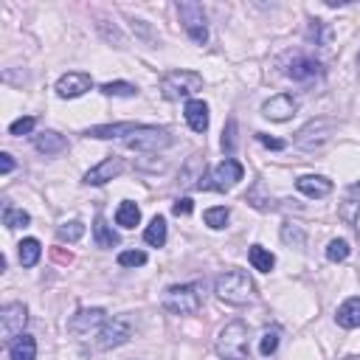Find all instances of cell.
Returning <instances> with one entry per match:
<instances>
[{
    "mask_svg": "<svg viewBox=\"0 0 360 360\" xmlns=\"http://www.w3.org/2000/svg\"><path fill=\"white\" fill-rule=\"evenodd\" d=\"M132 360H141V357H132Z\"/></svg>",
    "mask_w": 360,
    "mask_h": 360,
    "instance_id": "45",
    "label": "cell"
},
{
    "mask_svg": "<svg viewBox=\"0 0 360 360\" xmlns=\"http://www.w3.org/2000/svg\"><path fill=\"white\" fill-rule=\"evenodd\" d=\"M245 177V169H242V163L239 160H233V158H225L214 172H211V183L205 186V188H214V191H228V188H233L239 180Z\"/></svg>",
    "mask_w": 360,
    "mask_h": 360,
    "instance_id": "10",
    "label": "cell"
},
{
    "mask_svg": "<svg viewBox=\"0 0 360 360\" xmlns=\"http://www.w3.org/2000/svg\"><path fill=\"white\" fill-rule=\"evenodd\" d=\"M118 264L121 267H141V264H146V253L143 250H121Z\"/></svg>",
    "mask_w": 360,
    "mask_h": 360,
    "instance_id": "36",
    "label": "cell"
},
{
    "mask_svg": "<svg viewBox=\"0 0 360 360\" xmlns=\"http://www.w3.org/2000/svg\"><path fill=\"white\" fill-rule=\"evenodd\" d=\"M335 321H338L340 329H357V326H360V298H357V295L346 298V301L338 307Z\"/></svg>",
    "mask_w": 360,
    "mask_h": 360,
    "instance_id": "20",
    "label": "cell"
},
{
    "mask_svg": "<svg viewBox=\"0 0 360 360\" xmlns=\"http://www.w3.org/2000/svg\"><path fill=\"white\" fill-rule=\"evenodd\" d=\"M34 127H37V118H34V115H22V118L11 121V127H8V135H28Z\"/></svg>",
    "mask_w": 360,
    "mask_h": 360,
    "instance_id": "38",
    "label": "cell"
},
{
    "mask_svg": "<svg viewBox=\"0 0 360 360\" xmlns=\"http://www.w3.org/2000/svg\"><path fill=\"white\" fill-rule=\"evenodd\" d=\"M256 138H259V143H264L267 149H284V141H278V138H270V135H264V132H256Z\"/></svg>",
    "mask_w": 360,
    "mask_h": 360,
    "instance_id": "41",
    "label": "cell"
},
{
    "mask_svg": "<svg viewBox=\"0 0 360 360\" xmlns=\"http://www.w3.org/2000/svg\"><path fill=\"white\" fill-rule=\"evenodd\" d=\"M287 76L295 79V82H307V79H312V76H321V62L312 59V56L298 53V56L290 59V65H287Z\"/></svg>",
    "mask_w": 360,
    "mask_h": 360,
    "instance_id": "15",
    "label": "cell"
},
{
    "mask_svg": "<svg viewBox=\"0 0 360 360\" xmlns=\"http://www.w3.org/2000/svg\"><path fill=\"white\" fill-rule=\"evenodd\" d=\"M326 259H329V262H343V259H349V242H346V239H332V242L326 245Z\"/></svg>",
    "mask_w": 360,
    "mask_h": 360,
    "instance_id": "34",
    "label": "cell"
},
{
    "mask_svg": "<svg viewBox=\"0 0 360 360\" xmlns=\"http://www.w3.org/2000/svg\"><path fill=\"white\" fill-rule=\"evenodd\" d=\"M298 112V98L292 93H276L262 104V115L270 121H287Z\"/></svg>",
    "mask_w": 360,
    "mask_h": 360,
    "instance_id": "12",
    "label": "cell"
},
{
    "mask_svg": "<svg viewBox=\"0 0 360 360\" xmlns=\"http://www.w3.org/2000/svg\"><path fill=\"white\" fill-rule=\"evenodd\" d=\"M25 323H28V309L20 301L3 304V309H0V335H3V340L11 343L14 338H20Z\"/></svg>",
    "mask_w": 360,
    "mask_h": 360,
    "instance_id": "9",
    "label": "cell"
},
{
    "mask_svg": "<svg viewBox=\"0 0 360 360\" xmlns=\"http://www.w3.org/2000/svg\"><path fill=\"white\" fill-rule=\"evenodd\" d=\"M172 141L174 138H172V132L166 127H146V124H141L132 135L124 138V146H129L135 152H158V149L172 146Z\"/></svg>",
    "mask_w": 360,
    "mask_h": 360,
    "instance_id": "6",
    "label": "cell"
},
{
    "mask_svg": "<svg viewBox=\"0 0 360 360\" xmlns=\"http://www.w3.org/2000/svg\"><path fill=\"white\" fill-rule=\"evenodd\" d=\"M281 239H284L287 245L301 248V245H304V231H301L298 225H292V222H284V228H281Z\"/></svg>",
    "mask_w": 360,
    "mask_h": 360,
    "instance_id": "37",
    "label": "cell"
},
{
    "mask_svg": "<svg viewBox=\"0 0 360 360\" xmlns=\"http://www.w3.org/2000/svg\"><path fill=\"white\" fill-rule=\"evenodd\" d=\"M202 90V76L194 70H169L160 79V96L166 101H180V98H191L194 93Z\"/></svg>",
    "mask_w": 360,
    "mask_h": 360,
    "instance_id": "3",
    "label": "cell"
},
{
    "mask_svg": "<svg viewBox=\"0 0 360 360\" xmlns=\"http://www.w3.org/2000/svg\"><path fill=\"white\" fill-rule=\"evenodd\" d=\"M233 135H236V121L231 118V121H228V129L222 132V149H225V152H233V146H236V138H233Z\"/></svg>",
    "mask_w": 360,
    "mask_h": 360,
    "instance_id": "39",
    "label": "cell"
},
{
    "mask_svg": "<svg viewBox=\"0 0 360 360\" xmlns=\"http://www.w3.org/2000/svg\"><path fill=\"white\" fill-rule=\"evenodd\" d=\"M28 222H31L28 211L14 208V205H6V208H3V225H6V228H25Z\"/></svg>",
    "mask_w": 360,
    "mask_h": 360,
    "instance_id": "31",
    "label": "cell"
},
{
    "mask_svg": "<svg viewBox=\"0 0 360 360\" xmlns=\"http://www.w3.org/2000/svg\"><path fill=\"white\" fill-rule=\"evenodd\" d=\"M349 202H360V183H354L349 188Z\"/></svg>",
    "mask_w": 360,
    "mask_h": 360,
    "instance_id": "43",
    "label": "cell"
},
{
    "mask_svg": "<svg viewBox=\"0 0 360 360\" xmlns=\"http://www.w3.org/2000/svg\"><path fill=\"white\" fill-rule=\"evenodd\" d=\"M202 172H205V160L200 155H191L188 163L180 169V183L188 188H200L202 186Z\"/></svg>",
    "mask_w": 360,
    "mask_h": 360,
    "instance_id": "21",
    "label": "cell"
},
{
    "mask_svg": "<svg viewBox=\"0 0 360 360\" xmlns=\"http://www.w3.org/2000/svg\"><path fill=\"white\" fill-rule=\"evenodd\" d=\"M357 73H360V53H357Z\"/></svg>",
    "mask_w": 360,
    "mask_h": 360,
    "instance_id": "44",
    "label": "cell"
},
{
    "mask_svg": "<svg viewBox=\"0 0 360 360\" xmlns=\"http://www.w3.org/2000/svg\"><path fill=\"white\" fill-rule=\"evenodd\" d=\"M132 329H135L132 318H129V315H118V318L107 321V323L98 329L96 346L104 349V352H107V349H118V346H124V343L132 338Z\"/></svg>",
    "mask_w": 360,
    "mask_h": 360,
    "instance_id": "8",
    "label": "cell"
},
{
    "mask_svg": "<svg viewBox=\"0 0 360 360\" xmlns=\"http://www.w3.org/2000/svg\"><path fill=\"white\" fill-rule=\"evenodd\" d=\"M56 236H59L62 242H79V239L84 236V222H79V219L65 222V225L56 228Z\"/></svg>",
    "mask_w": 360,
    "mask_h": 360,
    "instance_id": "32",
    "label": "cell"
},
{
    "mask_svg": "<svg viewBox=\"0 0 360 360\" xmlns=\"http://www.w3.org/2000/svg\"><path fill=\"white\" fill-rule=\"evenodd\" d=\"M278 338H281V332L273 326V329H267L264 335H262V343H259V352L264 354V357H270V354H276V349H278Z\"/></svg>",
    "mask_w": 360,
    "mask_h": 360,
    "instance_id": "35",
    "label": "cell"
},
{
    "mask_svg": "<svg viewBox=\"0 0 360 360\" xmlns=\"http://www.w3.org/2000/svg\"><path fill=\"white\" fill-rule=\"evenodd\" d=\"M259 194H262V183H256V186L248 191V197H245V200H248L253 208H259V211H273V208H276V202H273L270 197H264V200H262Z\"/></svg>",
    "mask_w": 360,
    "mask_h": 360,
    "instance_id": "33",
    "label": "cell"
},
{
    "mask_svg": "<svg viewBox=\"0 0 360 360\" xmlns=\"http://www.w3.org/2000/svg\"><path fill=\"white\" fill-rule=\"evenodd\" d=\"M228 219H231V211L225 205H214V208H205L202 211V222L208 228H214V231H222L228 225Z\"/></svg>",
    "mask_w": 360,
    "mask_h": 360,
    "instance_id": "28",
    "label": "cell"
},
{
    "mask_svg": "<svg viewBox=\"0 0 360 360\" xmlns=\"http://www.w3.org/2000/svg\"><path fill=\"white\" fill-rule=\"evenodd\" d=\"M191 208H194V202H191L188 197H180V200H174V205H172V211H174L177 217H188V214H191Z\"/></svg>",
    "mask_w": 360,
    "mask_h": 360,
    "instance_id": "40",
    "label": "cell"
},
{
    "mask_svg": "<svg viewBox=\"0 0 360 360\" xmlns=\"http://www.w3.org/2000/svg\"><path fill=\"white\" fill-rule=\"evenodd\" d=\"M8 357L11 360H37V340L31 335H20L8 343Z\"/></svg>",
    "mask_w": 360,
    "mask_h": 360,
    "instance_id": "22",
    "label": "cell"
},
{
    "mask_svg": "<svg viewBox=\"0 0 360 360\" xmlns=\"http://www.w3.org/2000/svg\"><path fill=\"white\" fill-rule=\"evenodd\" d=\"M141 124H135V121H121V124H98V127H90L84 135L87 138H101V141H110V138H127V135H132L135 129H138Z\"/></svg>",
    "mask_w": 360,
    "mask_h": 360,
    "instance_id": "16",
    "label": "cell"
},
{
    "mask_svg": "<svg viewBox=\"0 0 360 360\" xmlns=\"http://www.w3.org/2000/svg\"><path fill=\"white\" fill-rule=\"evenodd\" d=\"M121 172H124V160H121L118 155H110V158H104L101 163H96L93 169H87L84 177H82V183H84V186H104V183H110L112 177H118Z\"/></svg>",
    "mask_w": 360,
    "mask_h": 360,
    "instance_id": "13",
    "label": "cell"
},
{
    "mask_svg": "<svg viewBox=\"0 0 360 360\" xmlns=\"http://www.w3.org/2000/svg\"><path fill=\"white\" fill-rule=\"evenodd\" d=\"M93 239H96V245L98 248H115L121 239H118V233L107 225V219L104 217H96V222H93Z\"/></svg>",
    "mask_w": 360,
    "mask_h": 360,
    "instance_id": "25",
    "label": "cell"
},
{
    "mask_svg": "<svg viewBox=\"0 0 360 360\" xmlns=\"http://www.w3.org/2000/svg\"><path fill=\"white\" fill-rule=\"evenodd\" d=\"M11 169H14V158H11L8 152H3V155H0V172H3V174H8Z\"/></svg>",
    "mask_w": 360,
    "mask_h": 360,
    "instance_id": "42",
    "label": "cell"
},
{
    "mask_svg": "<svg viewBox=\"0 0 360 360\" xmlns=\"http://www.w3.org/2000/svg\"><path fill=\"white\" fill-rule=\"evenodd\" d=\"M101 93L104 96H115V98H135L138 96V87L129 84V82H104L101 84Z\"/></svg>",
    "mask_w": 360,
    "mask_h": 360,
    "instance_id": "30",
    "label": "cell"
},
{
    "mask_svg": "<svg viewBox=\"0 0 360 360\" xmlns=\"http://www.w3.org/2000/svg\"><path fill=\"white\" fill-rule=\"evenodd\" d=\"M217 354L222 360H245L248 357V326L242 321H231L219 329Z\"/></svg>",
    "mask_w": 360,
    "mask_h": 360,
    "instance_id": "4",
    "label": "cell"
},
{
    "mask_svg": "<svg viewBox=\"0 0 360 360\" xmlns=\"http://www.w3.org/2000/svg\"><path fill=\"white\" fill-rule=\"evenodd\" d=\"M248 262H250L253 270H259V273H270V270L276 267V256H273L267 248H262V245H250Z\"/></svg>",
    "mask_w": 360,
    "mask_h": 360,
    "instance_id": "24",
    "label": "cell"
},
{
    "mask_svg": "<svg viewBox=\"0 0 360 360\" xmlns=\"http://www.w3.org/2000/svg\"><path fill=\"white\" fill-rule=\"evenodd\" d=\"M34 146H37V152H42V155H59V152L68 149V138L59 135L56 129H45V132L34 135Z\"/></svg>",
    "mask_w": 360,
    "mask_h": 360,
    "instance_id": "19",
    "label": "cell"
},
{
    "mask_svg": "<svg viewBox=\"0 0 360 360\" xmlns=\"http://www.w3.org/2000/svg\"><path fill=\"white\" fill-rule=\"evenodd\" d=\"M202 307V284H174L163 292V309L172 315H194Z\"/></svg>",
    "mask_w": 360,
    "mask_h": 360,
    "instance_id": "2",
    "label": "cell"
},
{
    "mask_svg": "<svg viewBox=\"0 0 360 360\" xmlns=\"http://www.w3.org/2000/svg\"><path fill=\"white\" fill-rule=\"evenodd\" d=\"M307 37L315 42V45H321V48H326L329 42H332V28L323 22V20H309V28H307Z\"/></svg>",
    "mask_w": 360,
    "mask_h": 360,
    "instance_id": "29",
    "label": "cell"
},
{
    "mask_svg": "<svg viewBox=\"0 0 360 360\" xmlns=\"http://www.w3.org/2000/svg\"><path fill=\"white\" fill-rule=\"evenodd\" d=\"M39 256H42V245H39V239L28 236V239H22V242L17 245V259H20L22 267H34V264L39 262Z\"/></svg>",
    "mask_w": 360,
    "mask_h": 360,
    "instance_id": "23",
    "label": "cell"
},
{
    "mask_svg": "<svg viewBox=\"0 0 360 360\" xmlns=\"http://www.w3.org/2000/svg\"><path fill=\"white\" fill-rule=\"evenodd\" d=\"M143 242L152 245V248H163V245H166V219H163L160 214L152 217V222L146 225V231H143Z\"/></svg>",
    "mask_w": 360,
    "mask_h": 360,
    "instance_id": "26",
    "label": "cell"
},
{
    "mask_svg": "<svg viewBox=\"0 0 360 360\" xmlns=\"http://www.w3.org/2000/svg\"><path fill=\"white\" fill-rule=\"evenodd\" d=\"M335 129H338V121H335V118H326V115L312 118V121H307V124L295 132V146L304 149V152H315V149H321L323 143L332 141Z\"/></svg>",
    "mask_w": 360,
    "mask_h": 360,
    "instance_id": "5",
    "label": "cell"
},
{
    "mask_svg": "<svg viewBox=\"0 0 360 360\" xmlns=\"http://www.w3.org/2000/svg\"><path fill=\"white\" fill-rule=\"evenodd\" d=\"M214 292L219 301L231 304V307H242V304H250L253 301V278L245 273V270H225L217 276L214 281Z\"/></svg>",
    "mask_w": 360,
    "mask_h": 360,
    "instance_id": "1",
    "label": "cell"
},
{
    "mask_svg": "<svg viewBox=\"0 0 360 360\" xmlns=\"http://www.w3.org/2000/svg\"><path fill=\"white\" fill-rule=\"evenodd\" d=\"M183 115H186V124H188L194 132H205V129H208V121H211V118H208V104H205L202 98H188Z\"/></svg>",
    "mask_w": 360,
    "mask_h": 360,
    "instance_id": "17",
    "label": "cell"
},
{
    "mask_svg": "<svg viewBox=\"0 0 360 360\" xmlns=\"http://www.w3.org/2000/svg\"><path fill=\"white\" fill-rule=\"evenodd\" d=\"M141 222V208L132 202V200H124L121 205H118V211H115V225H121V228H135Z\"/></svg>",
    "mask_w": 360,
    "mask_h": 360,
    "instance_id": "27",
    "label": "cell"
},
{
    "mask_svg": "<svg viewBox=\"0 0 360 360\" xmlns=\"http://www.w3.org/2000/svg\"><path fill=\"white\" fill-rule=\"evenodd\" d=\"M177 14H180V22H183L186 34H188L197 45H205V42H208V22H205L202 6L194 3V0H183V3H177Z\"/></svg>",
    "mask_w": 360,
    "mask_h": 360,
    "instance_id": "7",
    "label": "cell"
},
{
    "mask_svg": "<svg viewBox=\"0 0 360 360\" xmlns=\"http://www.w3.org/2000/svg\"><path fill=\"white\" fill-rule=\"evenodd\" d=\"M90 87H93L90 73H84V70H68V73L59 76V82H56V96H59V98H79V96L87 93Z\"/></svg>",
    "mask_w": 360,
    "mask_h": 360,
    "instance_id": "14",
    "label": "cell"
},
{
    "mask_svg": "<svg viewBox=\"0 0 360 360\" xmlns=\"http://www.w3.org/2000/svg\"><path fill=\"white\" fill-rule=\"evenodd\" d=\"M107 323V312L101 309V307H84V309H79L76 315H70V321H68V332L70 335H90L93 329H101Z\"/></svg>",
    "mask_w": 360,
    "mask_h": 360,
    "instance_id": "11",
    "label": "cell"
},
{
    "mask_svg": "<svg viewBox=\"0 0 360 360\" xmlns=\"http://www.w3.org/2000/svg\"><path fill=\"white\" fill-rule=\"evenodd\" d=\"M295 188H298L301 194L318 200V197H326V194L332 191V180L323 177V174H301V177L295 180Z\"/></svg>",
    "mask_w": 360,
    "mask_h": 360,
    "instance_id": "18",
    "label": "cell"
}]
</instances>
